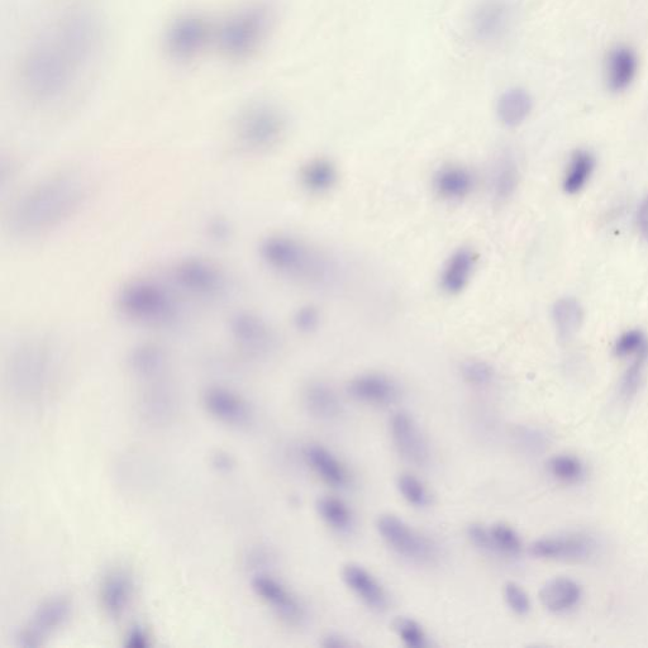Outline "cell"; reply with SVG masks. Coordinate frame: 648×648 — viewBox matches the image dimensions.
<instances>
[{
	"label": "cell",
	"mask_w": 648,
	"mask_h": 648,
	"mask_svg": "<svg viewBox=\"0 0 648 648\" xmlns=\"http://www.w3.org/2000/svg\"><path fill=\"white\" fill-rule=\"evenodd\" d=\"M347 390L352 398L373 405L393 404L400 395L397 381L381 373L357 375L350 381Z\"/></svg>",
	"instance_id": "18"
},
{
	"label": "cell",
	"mask_w": 648,
	"mask_h": 648,
	"mask_svg": "<svg viewBox=\"0 0 648 648\" xmlns=\"http://www.w3.org/2000/svg\"><path fill=\"white\" fill-rule=\"evenodd\" d=\"M393 630L405 646L424 648L428 646V637L421 624L408 617H398L393 622Z\"/></svg>",
	"instance_id": "38"
},
{
	"label": "cell",
	"mask_w": 648,
	"mask_h": 648,
	"mask_svg": "<svg viewBox=\"0 0 648 648\" xmlns=\"http://www.w3.org/2000/svg\"><path fill=\"white\" fill-rule=\"evenodd\" d=\"M211 23L198 14L176 18L166 32V50L176 60L188 61L197 57L213 40Z\"/></svg>",
	"instance_id": "8"
},
{
	"label": "cell",
	"mask_w": 648,
	"mask_h": 648,
	"mask_svg": "<svg viewBox=\"0 0 648 648\" xmlns=\"http://www.w3.org/2000/svg\"><path fill=\"white\" fill-rule=\"evenodd\" d=\"M338 169L332 160L317 157L306 162L299 171L300 185L311 194H326L338 183Z\"/></svg>",
	"instance_id": "26"
},
{
	"label": "cell",
	"mask_w": 648,
	"mask_h": 648,
	"mask_svg": "<svg viewBox=\"0 0 648 648\" xmlns=\"http://www.w3.org/2000/svg\"><path fill=\"white\" fill-rule=\"evenodd\" d=\"M132 576L127 570L116 569L104 576L100 585L99 598L104 613L109 618L118 619L127 611L133 597Z\"/></svg>",
	"instance_id": "19"
},
{
	"label": "cell",
	"mask_w": 648,
	"mask_h": 648,
	"mask_svg": "<svg viewBox=\"0 0 648 648\" xmlns=\"http://www.w3.org/2000/svg\"><path fill=\"white\" fill-rule=\"evenodd\" d=\"M494 550L505 556H518L522 552V540L514 528L505 523H495L490 527Z\"/></svg>",
	"instance_id": "36"
},
{
	"label": "cell",
	"mask_w": 648,
	"mask_h": 648,
	"mask_svg": "<svg viewBox=\"0 0 648 648\" xmlns=\"http://www.w3.org/2000/svg\"><path fill=\"white\" fill-rule=\"evenodd\" d=\"M547 470L557 483L567 486L583 484L588 475L584 461L569 454L551 457Z\"/></svg>",
	"instance_id": "33"
},
{
	"label": "cell",
	"mask_w": 648,
	"mask_h": 648,
	"mask_svg": "<svg viewBox=\"0 0 648 648\" xmlns=\"http://www.w3.org/2000/svg\"><path fill=\"white\" fill-rule=\"evenodd\" d=\"M468 537L470 538L471 543L478 547V549L495 552L490 528H486L483 524H471L468 528Z\"/></svg>",
	"instance_id": "43"
},
{
	"label": "cell",
	"mask_w": 648,
	"mask_h": 648,
	"mask_svg": "<svg viewBox=\"0 0 648 648\" xmlns=\"http://www.w3.org/2000/svg\"><path fill=\"white\" fill-rule=\"evenodd\" d=\"M460 373L465 383L473 387H488L495 378L493 366L483 360L470 359L462 362Z\"/></svg>",
	"instance_id": "37"
},
{
	"label": "cell",
	"mask_w": 648,
	"mask_h": 648,
	"mask_svg": "<svg viewBox=\"0 0 648 648\" xmlns=\"http://www.w3.org/2000/svg\"><path fill=\"white\" fill-rule=\"evenodd\" d=\"M171 278L181 292L190 297L213 300L222 298L230 288L226 271L208 259L189 257L174 265Z\"/></svg>",
	"instance_id": "7"
},
{
	"label": "cell",
	"mask_w": 648,
	"mask_h": 648,
	"mask_svg": "<svg viewBox=\"0 0 648 648\" xmlns=\"http://www.w3.org/2000/svg\"><path fill=\"white\" fill-rule=\"evenodd\" d=\"M128 364L132 373L142 380L160 378L165 374L168 359L165 351L155 343H142L131 351Z\"/></svg>",
	"instance_id": "28"
},
{
	"label": "cell",
	"mask_w": 648,
	"mask_h": 648,
	"mask_svg": "<svg viewBox=\"0 0 648 648\" xmlns=\"http://www.w3.org/2000/svg\"><path fill=\"white\" fill-rule=\"evenodd\" d=\"M637 226L643 238L648 241V194L642 200L640 208H638Z\"/></svg>",
	"instance_id": "47"
},
{
	"label": "cell",
	"mask_w": 648,
	"mask_h": 648,
	"mask_svg": "<svg viewBox=\"0 0 648 648\" xmlns=\"http://www.w3.org/2000/svg\"><path fill=\"white\" fill-rule=\"evenodd\" d=\"M304 404L313 417L331 421L342 413L341 399L330 385L313 381L304 390Z\"/></svg>",
	"instance_id": "29"
},
{
	"label": "cell",
	"mask_w": 648,
	"mask_h": 648,
	"mask_svg": "<svg viewBox=\"0 0 648 648\" xmlns=\"http://www.w3.org/2000/svg\"><path fill=\"white\" fill-rule=\"evenodd\" d=\"M514 8L509 0H483L471 17L476 40L490 44L502 40L511 31Z\"/></svg>",
	"instance_id": "14"
},
{
	"label": "cell",
	"mask_w": 648,
	"mask_h": 648,
	"mask_svg": "<svg viewBox=\"0 0 648 648\" xmlns=\"http://www.w3.org/2000/svg\"><path fill=\"white\" fill-rule=\"evenodd\" d=\"M533 109L531 94L522 88L508 89L497 103L499 121L505 127H518L527 121Z\"/></svg>",
	"instance_id": "30"
},
{
	"label": "cell",
	"mask_w": 648,
	"mask_h": 648,
	"mask_svg": "<svg viewBox=\"0 0 648 648\" xmlns=\"http://www.w3.org/2000/svg\"><path fill=\"white\" fill-rule=\"evenodd\" d=\"M252 589L262 602L273 609L276 616L288 624H298L304 617L299 600L279 580L268 574H257Z\"/></svg>",
	"instance_id": "16"
},
{
	"label": "cell",
	"mask_w": 648,
	"mask_h": 648,
	"mask_svg": "<svg viewBox=\"0 0 648 648\" xmlns=\"http://www.w3.org/2000/svg\"><path fill=\"white\" fill-rule=\"evenodd\" d=\"M322 646L326 648H342L351 646V643L345 637L333 633V635L323 637Z\"/></svg>",
	"instance_id": "48"
},
{
	"label": "cell",
	"mask_w": 648,
	"mask_h": 648,
	"mask_svg": "<svg viewBox=\"0 0 648 648\" xmlns=\"http://www.w3.org/2000/svg\"><path fill=\"white\" fill-rule=\"evenodd\" d=\"M518 437L521 438L523 445H526L533 450L541 447L543 445V440H545V437H543L540 432L531 430V428H524V430L518 433Z\"/></svg>",
	"instance_id": "46"
},
{
	"label": "cell",
	"mask_w": 648,
	"mask_h": 648,
	"mask_svg": "<svg viewBox=\"0 0 648 648\" xmlns=\"http://www.w3.org/2000/svg\"><path fill=\"white\" fill-rule=\"evenodd\" d=\"M504 599L509 609L519 617L528 616L531 612V599L528 597L526 590L517 583H507L504 585Z\"/></svg>",
	"instance_id": "41"
},
{
	"label": "cell",
	"mask_w": 648,
	"mask_h": 648,
	"mask_svg": "<svg viewBox=\"0 0 648 648\" xmlns=\"http://www.w3.org/2000/svg\"><path fill=\"white\" fill-rule=\"evenodd\" d=\"M648 366V349L631 357V364L622 375L619 383V395L626 402L636 397L645 381Z\"/></svg>",
	"instance_id": "34"
},
{
	"label": "cell",
	"mask_w": 648,
	"mask_h": 648,
	"mask_svg": "<svg viewBox=\"0 0 648 648\" xmlns=\"http://www.w3.org/2000/svg\"><path fill=\"white\" fill-rule=\"evenodd\" d=\"M638 69H640V61L635 50L624 45L616 46L605 60V83L612 92L622 93L635 83Z\"/></svg>",
	"instance_id": "20"
},
{
	"label": "cell",
	"mask_w": 648,
	"mask_h": 648,
	"mask_svg": "<svg viewBox=\"0 0 648 648\" xmlns=\"http://www.w3.org/2000/svg\"><path fill=\"white\" fill-rule=\"evenodd\" d=\"M273 23V8L269 4L243 7L219 27L216 33L219 49L230 59H249L269 37Z\"/></svg>",
	"instance_id": "5"
},
{
	"label": "cell",
	"mask_w": 648,
	"mask_h": 648,
	"mask_svg": "<svg viewBox=\"0 0 648 648\" xmlns=\"http://www.w3.org/2000/svg\"><path fill=\"white\" fill-rule=\"evenodd\" d=\"M342 579L347 588L369 608L378 612L387 609L389 599L384 586L365 567L357 564L346 565L342 570Z\"/></svg>",
	"instance_id": "22"
},
{
	"label": "cell",
	"mask_w": 648,
	"mask_h": 648,
	"mask_svg": "<svg viewBox=\"0 0 648 648\" xmlns=\"http://www.w3.org/2000/svg\"><path fill=\"white\" fill-rule=\"evenodd\" d=\"M233 342L246 354L265 356L276 347V333L268 321L252 312H237L228 322Z\"/></svg>",
	"instance_id": "10"
},
{
	"label": "cell",
	"mask_w": 648,
	"mask_h": 648,
	"mask_svg": "<svg viewBox=\"0 0 648 648\" xmlns=\"http://www.w3.org/2000/svg\"><path fill=\"white\" fill-rule=\"evenodd\" d=\"M92 183L79 170L51 174L28 188L13 204L9 227L21 237H37L63 226L84 207Z\"/></svg>",
	"instance_id": "2"
},
{
	"label": "cell",
	"mask_w": 648,
	"mask_h": 648,
	"mask_svg": "<svg viewBox=\"0 0 648 648\" xmlns=\"http://www.w3.org/2000/svg\"><path fill=\"white\" fill-rule=\"evenodd\" d=\"M398 489L402 497L414 507H426L430 503V494L426 486L416 476L403 474L398 479Z\"/></svg>",
	"instance_id": "39"
},
{
	"label": "cell",
	"mask_w": 648,
	"mask_h": 648,
	"mask_svg": "<svg viewBox=\"0 0 648 648\" xmlns=\"http://www.w3.org/2000/svg\"><path fill=\"white\" fill-rule=\"evenodd\" d=\"M117 307L123 316L146 326L166 327L178 321V300L159 281L133 279L117 295Z\"/></svg>",
	"instance_id": "4"
},
{
	"label": "cell",
	"mask_w": 648,
	"mask_h": 648,
	"mask_svg": "<svg viewBox=\"0 0 648 648\" xmlns=\"http://www.w3.org/2000/svg\"><path fill=\"white\" fill-rule=\"evenodd\" d=\"M583 599V588L574 579L555 578L542 586L540 600L547 612L562 616L575 611Z\"/></svg>",
	"instance_id": "24"
},
{
	"label": "cell",
	"mask_w": 648,
	"mask_h": 648,
	"mask_svg": "<svg viewBox=\"0 0 648 648\" xmlns=\"http://www.w3.org/2000/svg\"><path fill=\"white\" fill-rule=\"evenodd\" d=\"M317 509L323 521L335 530L346 531L351 527V509L343 500L335 497H323L318 500Z\"/></svg>",
	"instance_id": "35"
},
{
	"label": "cell",
	"mask_w": 648,
	"mask_h": 648,
	"mask_svg": "<svg viewBox=\"0 0 648 648\" xmlns=\"http://www.w3.org/2000/svg\"><path fill=\"white\" fill-rule=\"evenodd\" d=\"M648 349V338L640 330H632L624 332L618 338L616 346H614V354L619 359H631V357L640 354V352Z\"/></svg>",
	"instance_id": "40"
},
{
	"label": "cell",
	"mask_w": 648,
	"mask_h": 648,
	"mask_svg": "<svg viewBox=\"0 0 648 648\" xmlns=\"http://www.w3.org/2000/svg\"><path fill=\"white\" fill-rule=\"evenodd\" d=\"M392 440L402 459L409 464L424 466L430 460V447L416 419L407 412L395 413L390 421Z\"/></svg>",
	"instance_id": "15"
},
{
	"label": "cell",
	"mask_w": 648,
	"mask_h": 648,
	"mask_svg": "<svg viewBox=\"0 0 648 648\" xmlns=\"http://www.w3.org/2000/svg\"><path fill=\"white\" fill-rule=\"evenodd\" d=\"M478 264V255L468 247L452 252L443 265L440 276V287L446 294L459 295L464 292L473 278Z\"/></svg>",
	"instance_id": "23"
},
{
	"label": "cell",
	"mask_w": 648,
	"mask_h": 648,
	"mask_svg": "<svg viewBox=\"0 0 648 648\" xmlns=\"http://www.w3.org/2000/svg\"><path fill=\"white\" fill-rule=\"evenodd\" d=\"M595 164L597 161H595L592 152L588 150L575 151L567 165L564 183H562L565 193L570 195L580 193L592 179Z\"/></svg>",
	"instance_id": "32"
},
{
	"label": "cell",
	"mask_w": 648,
	"mask_h": 648,
	"mask_svg": "<svg viewBox=\"0 0 648 648\" xmlns=\"http://www.w3.org/2000/svg\"><path fill=\"white\" fill-rule=\"evenodd\" d=\"M103 42V23L94 13L73 11L57 18L22 57L23 94L37 104L63 99L99 59Z\"/></svg>",
	"instance_id": "1"
},
{
	"label": "cell",
	"mask_w": 648,
	"mask_h": 648,
	"mask_svg": "<svg viewBox=\"0 0 648 648\" xmlns=\"http://www.w3.org/2000/svg\"><path fill=\"white\" fill-rule=\"evenodd\" d=\"M151 645L149 633L144 627L136 626L128 631L126 636V647L130 648H146Z\"/></svg>",
	"instance_id": "45"
},
{
	"label": "cell",
	"mask_w": 648,
	"mask_h": 648,
	"mask_svg": "<svg viewBox=\"0 0 648 648\" xmlns=\"http://www.w3.org/2000/svg\"><path fill=\"white\" fill-rule=\"evenodd\" d=\"M552 318L561 341L573 340L583 324V307L575 298H561L552 308Z\"/></svg>",
	"instance_id": "31"
},
{
	"label": "cell",
	"mask_w": 648,
	"mask_h": 648,
	"mask_svg": "<svg viewBox=\"0 0 648 648\" xmlns=\"http://www.w3.org/2000/svg\"><path fill=\"white\" fill-rule=\"evenodd\" d=\"M597 551V541L581 533L540 538L531 545L533 556L549 561L586 562L592 560Z\"/></svg>",
	"instance_id": "11"
},
{
	"label": "cell",
	"mask_w": 648,
	"mask_h": 648,
	"mask_svg": "<svg viewBox=\"0 0 648 648\" xmlns=\"http://www.w3.org/2000/svg\"><path fill=\"white\" fill-rule=\"evenodd\" d=\"M309 468H311L319 479L324 483L342 488L349 483V473L345 465L332 454L330 450L322 445H309L304 450Z\"/></svg>",
	"instance_id": "25"
},
{
	"label": "cell",
	"mask_w": 648,
	"mask_h": 648,
	"mask_svg": "<svg viewBox=\"0 0 648 648\" xmlns=\"http://www.w3.org/2000/svg\"><path fill=\"white\" fill-rule=\"evenodd\" d=\"M294 327L300 333H313L318 330L321 323V313L314 306H303L298 309L293 318Z\"/></svg>",
	"instance_id": "42"
},
{
	"label": "cell",
	"mask_w": 648,
	"mask_h": 648,
	"mask_svg": "<svg viewBox=\"0 0 648 648\" xmlns=\"http://www.w3.org/2000/svg\"><path fill=\"white\" fill-rule=\"evenodd\" d=\"M287 128V117L279 107L266 102L254 103L236 119V142L249 152L269 151L283 141Z\"/></svg>",
	"instance_id": "6"
},
{
	"label": "cell",
	"mask_w": 648,
	"mask_h": 648,
	"mask_svg": "<svg viewBox=\"0 0 648 648\" xmlns=\"http://www.w3.org/2000/svg\"><path fill=\"white\" fill-rule=\"evenodd\" d=\"M207 412L228 426L242 427L251 421V408L241 395L222 387H211L203 394Z\"/></svg>",
	"instance_id": "17"
},
{
	"label": "cell",
	"mask_w": 648,
	"mask_h": 648,
	"mask_svg": "<svg viewBox=\"0 0 648 648\" xmlns=\"http://www.w3.org/2000/svg\"><path fill=\"white\" fill-rule=\"evenodd\" d=\"M521 183V169L511 152H503L495 161L492 173V195L495 202L505 203L516 194Z\"/></svg>",
	"instance_id": "27"
},
{
	"label": "cell",
	"mask_w": 648,
	"mask_h": 648,
	"mask_svg": "<svg viewBox=\"0 0 648 648\" xmlns=\"http://www.w3.org/2000/svg\"><path fill=\"white\" fill-rule=\"evenodd\" d=\"M376 528L390 549L404 559L428 562L436 556L435 545L394 514L379 517Z\"/></svg>",
	"instance_id": "9"
},
{
	"label": "cell",
	"mask_w": 648,
	"mask_h": 648,
	"mask_svg": "<svg viewBox=\"0 0 648 648\" xmlns=\"http://www.w3.org/2000/svg\"><path fill=\"white\" fill-rule=\"evenodd\" d=\"M214 468L221 470L222 473H227V471L233 469V460L230 456L221 452V454L214 456Z\"/></svg>",
	"instance_id": "49"
},
{
	"label": "cell",
	"mask_w": 648,
	"mask_h": 648,
	"mask_svg": "<svg viewBox=\"0 0 648 648\" xmlns=\"http://www.w3.org/2000/svg\"><path fill=\"white\" fill-rule=\"evenodd\" d=\"M207 230L209 237L219 242L228 240L232 233V227L230 223H228L226 219L222 218L212 219V221L209 222Z\"/></svg>",
	"instance_id": "44"
},
{
	"label": "cell",
	"mask_w": 648,
	"mask_h": 648,
	"mask_svg": "<svg viewBox=\"0 0 648 648\" xmlns=\"http://www.w3.org/2000/svg\"><path fill=\"white\" fill-rule=\"evenodd\" d=\"M12 376L18 387L40 388L52 371V355L46 343L31 341L23 343L12 360Z\"/></svg>",
	"instance_id": "13"
},
{
	"label": "cell",
	"mask_w": 648,
	"mask_h": 648,
	"mask_svg": "<svg viewBox=\"0 0 648 648\" xmlns=\"http://www.w3.org/2000/svg\"><path fill=\"white\" fill-rule=\"evenodd\" d=\"M71 613V605L68 599L52 598L42 603L37 611L32 614L23 630L19 632L17 645L21 647H38L52 633L63 627L68 621Z\"/></svg>",
	"instance_id": "12"
},
{
	"label": "cell",
	"mask_w": 648,
	"mask_h": 648,
	"mask_svg": "<svg viewBox=\"0 0 648 648\" xmlns=\"http://www.w3.org/2000/svg\"><path fill=\"white\" fill-rule=\"evenodd\" d=\"M433 190L447 202H461L474 192L476 178L469 168L460 164L441 166L433 175Z\"/></svg>",
	"instance_id": "21"
},
{
	"label": "cell",
	"mask_w": 648,
	"mask_h": 648,
	"mask_svg": "<svg viewBox=\"0 0 648 648\" xmlns=\"http://www.w3.org/2000/svg\"><path fill=\"white\" fill-rule=\"evenodd\" d=\"M259 255L274 273L299 284L324 287L335 280L336 269L328 257L293 236L274 233L262 238Z\"/></svg>",
	"instance_id": "3"
}]
</instances>
